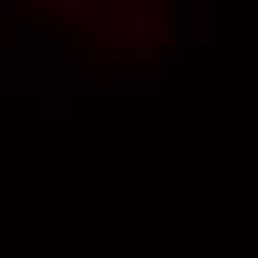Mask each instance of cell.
Here are the masks:
<instances>
[{"mask_svg": "<svg viewBox=\"0 0 258 258\" xmlns=\"http://www.w3.org/2000/svg\"><path fill=\"white\" fill-rule=\"evenodd\" d=\"M89 53H92V62H104V59H110L113 48L110 45H89Z\"/></svg>", "mask_w": 258, "mask_h": 258, "instance_id": "obj_2", "label": "cell"}, {"mask_svg": "<svg viewBox=\"0 0 258 258\" xmlns=\"http://www.w3.org/2000/svg\"><path fill=\"white\" fill-rule=\"evenodd\" d=\"M113 59H119V62H149V59H155V56L140 48V51H116Z\"/></svg>", "mask_w": 258, "mask_h": 258, "instance_id": "obj_1", "label": "cell"}]
</instances>
